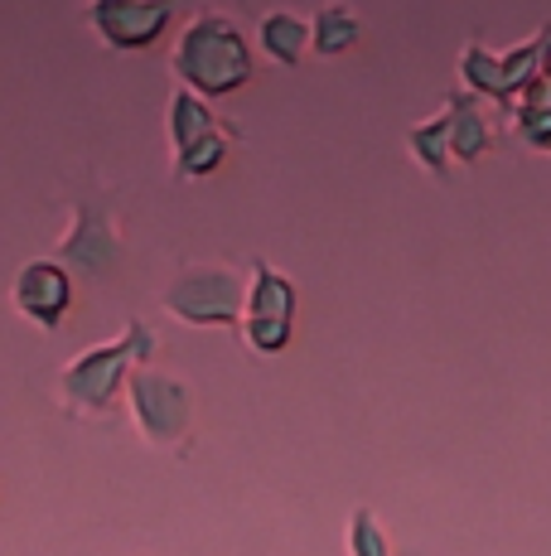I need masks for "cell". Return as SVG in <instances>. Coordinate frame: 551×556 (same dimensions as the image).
Returning <instances> with one entry per match:
<instances>
[{
  "instance_id": "1",
  "label": "cell",
  "mask_w": 551,
  "mask_h": 556,
  "mask_svg": "<svg viewBox=\"0 0 551 556\" xmlns=\"http://www.w3.org/2000/svg\"><path fill=\"white\" fill-rule=\"evenodd\" d=\"M169 68H175L179 83H184L189 92H198V98H228V92L247 88L252 49L228 15L204 10V15L189 20V29L175 39Z\"/></svg>"
},
{
  "instance_id": "2",
  "label": "cell",
  "mask_w": 551,
  "mask_h": 556,
  "mask_svg": "<svg viewBox=\"0 0 551 556\" xmlns=\"http://www.w3.org/2000/svg\"><path fill=\"white\" fill-rule=\"evenodd\" d=\"M155 349V334L131 319L121 329V339H107V344L88 349L73 363H63L59 372V397H63V412L68 416H102L107 406L116 402V392L131 382V372L145 363V354Z\"/></svg>"
},
{
  "instance_id": "3",
  "label": "cell",
  "mask_w": 551,
  "mask_h": 556,
  "mask_svg": "<svg viewBox=\"0 0 551 556\" xmlns=\"http://www.w3.org/2000/svg\"><path fill=\"white\" fill-rule=\"evenodd\" d=\"M161 309H169L184 325L242 329V319H247V286H242V276L232 266H218V262L179 266L175 281L161 291Z\"/></svg>"
},
{
  "instance_id": "4",
  "label": "cell",
  "mask_w": 551,
  "mask_h": 556,
  "mask_svg": "<svg viewBox=\"0 0 551 556\" xmlns=\"http://www.w3.org/2000/svg\"><path fill=\"white\" fill-rule=\"evenodd\" d=\"M126 397H131V416L141 426V435L161 451H184L189 426H194V397L175 372H161L151 363L131 372L126 382Z\"/></svg>"
},
{
  "instance_id": "5",
  "label": "cell",
  "mask_w": 551,
  "mask_h": 556,
  "mask_svg": "<svg viewBox=\"0 0 551 556\" xmlns=\"http://www.w3.org/2000/svg\"><path fill=\"white\" fill-rule=\"evenodd\" d=\"M59 266L88 276V281H107L121 266V232H116V218L107 213L102 199H82L73 208V228L59 238Z\"/></svg>"
},
{
  "instance_id": "6",
  "label": "cell",
  "mask_w": 551,
  "mask_h": 556,
  "mask_svg": "<svg viewBox=\"0 0 551 556\" xmlns=\"http://www.w3.org/2000/svg\"><path fill=\"white\" fill-rule=\"evenodd\" d=\"M547 39H551V25L542 29V35H533L523 49H513V53H503V59H494L484 45H470L460 53V78L470 83L474 92H484V98H498V102H508V98H517V92H527L537 83V59L547 53Z\"/></svg>"
},
{
  "instance_id": "7",
  "label": "cell",
  "mask_w": 551,
  "mask_h": 556,
  "mask_svg": "<svg viewBox=\"0 0 551 556\" xmlns=\"http://www.w3.org/2000/svg\"><path fill=\"white\" fill-rule=\"evenodd\" d=\"M68 301H73V276L68 266L59 262H25L15 276V286H10V305L20 309V315L29 319V325H39L44 334H54L63 325V315H68Z\"/></svg>"
},
{
  "instance_id": "8",
  "label": "cell",
  "mask_w": 551,
  "mask_h": 556,
  "mask_svg": "<svg viewBox=\"0 0 551 556\" xmlns=\"http://www.w3.org/2000/svg\"><path fill=\"white\" fill-rule=\"evenodd\" d=\"M175 10L165 0H98V5L82 10L92 29L102 35V45L112 49H145L155 45V35L169 25Z\"/></svg>"
},
{
  "instance_id": "9",
  "label": "cell",
  "mask_w": 551,
  "mask_h": 556,
  "mask_svg": "<svg viewBox=\"0 0 551 556\" xmlns=\"http://www.w3.org/2000/svg\"><path fill=\"white\" fill-rule=\"evenodd\" d=\"M257 35H261V49H267L271 63L295 68V63L305 59V49H310V20L295 15V10H271V15H261Z\"/></svg>"
},
{
  "instance_id": "10",
  "label": "cell",
  "mask_w": 551,
  "mask_h": 556,
  "mask_svg": "<svg viewBox=\"0 0 551 556\" xmlns=\"http://www.w3.org/2000/svg\"><path fill=\"white\" fill-rule=\"evenodd\" d=\"M218 131H228V126H222L218 116L208 112L198 92L179 88L175 98H169V136H175V151H179V155L194 151L198 141H208V136H218Z\"/></svg>"
},
{
  "instance_id": "11",
  "label": "cell",
  "mask_w": 551,
  "mask_h": 556,
  "mask_svg": "<svg viewBox=\"0 0 551 556\" xmlns=\"http://www.w3.org/2000/svg\"><path fill=\"white\" fill-rule=\"evenodd\" d=\"M295 309V286L285 271H276L271 262H252V286H247V315L252 319H291Z\"/></svg>"
},
{
  "instance_id": "12",
  "label": "cell",
  "mask_w": 551,
  "mask_h": 556,
  "mask_svg": "<svg viewBox=\"0 0 551 556\" xmlns=\"http://www.w3.org/2000/svg\"><path fill=\"white\" fill-rule=\"evenodd\" d=\"M445 106H450V151H454V160H479L484 151H489V141H494V131H489V122H484L479 102L450 98Z\"/></svg>"
},
{
  "instance_id": "13",
  "label": "cell",
  "mask_w": 551,
  "mask_h": 556,
  "mask_svg": "<svg viewBox=\"0 0 551 556\" xmlns=\"http://www.w3.org/2000/svg\"><path fill=\"white\" fill-rule=\"evenodd\" d=\"M358 39V15L348 5H324L315 10L310 20V49L324 53V59H334V53H344L348 45Z\"/></svg>"
},
{
  "instance_id": "14",
  "label": "cell",
  "mask_w": 551,
  "mask_h": 556,
  "mask_svg": "<svg viewBox=\"0 0 551 556\" xmlns=\"http://www.w3.org/2000/svg\"><path fill=\"white\" fill-rule=\"evenodd\" d=\"M407 146H411V155L421 160V165L431 169L436 179H445V160H450V106L436 116V122H426V126H411L407 131Z\"/></svg>"
},
{
  "instance_id": "15",
  "label": "cell",
  "mask_w": 551,
  "mask_h": 556,
  "mask_svg": "<svg viewBox=\"0 0 551 556\" xmlns=\"http://www.w3.org/2000/svg\"><path fill=\"white\" fill-rule=\"evenodd\" d=\"M238 141V136H228V131H218V136H208V141H198L194 151H184L175 160V175L179 179H204V175H214V169L228 160V146Z\"/></svg>"
},
{
  "instance_id": "16",
  "label": "cell",
  "mask_w": 551,
  "mask_h": 556,
  "mask_svg": "<svg viewBox=\"0 0 551 556\" xmlns=\"http://www.w3.org/2000/svg\"><path fill=\"white\" fill-rule=\"evenodd\" d=\"M348 556H392V542L377 528L373 508H354V518H348Z\"/></svg>"
},
{
  "instance_id": "17",
  "label": "cell",
  "mask_w": 551,
  "mask_h": 556,
  "mask_svg": "<svg viewBox=\"0 0 551 556\" xmlns=\"http://www.w3.org/2000/svg\"><path fill=\"white\" fill-rule=\"evenodd\" d=\"M242 339H247L257 354H281L291 344V319H242Z\"/></svg>"
},
{
  "instance_id": "18",
  "label": "cell",
  "mask_w": 551,
  "mask_h": 556,
  "mask_svg": "<svg viewBox=\"0 0 551 556\" xmlns=\"http://www.w3.org/2000/svg\"><path fill=\"white\" fill-rule=\"evenodd\" d=\"M537 78H547V83H551V39H547V53H542V73H537Z\"/></svg>"
}]
</instances>
